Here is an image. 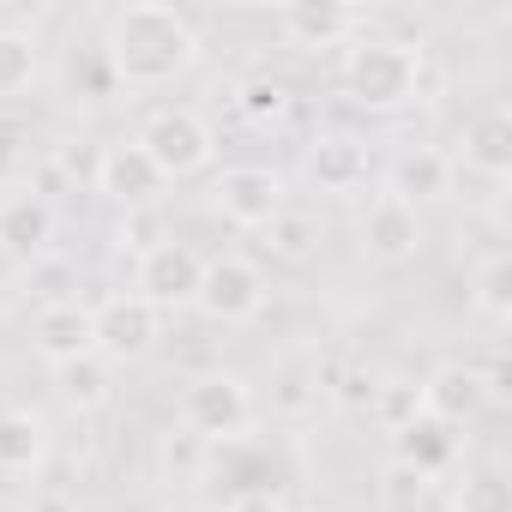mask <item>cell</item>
Listing matches in <instances>:
<instances>
[{
  "label": "cell",
  "instance_id": "14",
  "mask_svg": "<svg viewBox=\"0 0 512 512\" xmlns=\"http://www.w3.org/2000/svg\"><path fill=\"white\" fill-rule=\"evenodd\" d=\"M302 169H308V181L320 193H356L374 175V145L356 139V133H314Z\"/></svg>",
  "mask_w": 512,
  "mask_h": 512
},
{
  "label": "cell",
  "instance_id": "12",
  "mask_svg": "<svg viewBox=\"0 0 512 512\" xmlns=\"http://www.w3.org/2000/svg\"><path fill=\"white\" fill-rule=\"evenodd\" d=\"M362 31V13L356 7H338V0H290L278 7V37L302 55H332V49H350V37Z\"/></svg>",
  "mask_w": 512,
  "mask_h": 512
},
{
  "label": "cell",
  "instance_id": "8",
  "mask_svg": "<svg viewBox=\"0 0 512 512\" xmlns=\"http://www.w3.org/2000/svg\"><path fill=\"white\" fill-rule=\"evenodd\" d=\"M91 187L109 199V205H121V211H151L157 199H163V169L145 157V145L139 139H115V145H103L97 151V163H91Z\"/></svg>",
  "mask_w": 512,
  "mask_h": 512
},
{
  "label": "cell",
  "instance_id": "1",
  "mask_svg": "<svg viewBox=\"0 0 512 512\" xmlns=\"http://www.w3.org/2000/svg\"><path fill=\"white\" fill-rule=\"evenodd\" d=\"M103 67L115 73V85L127 91H163L175 79H187L205 55L199 25L181 7H163V0H133V7H115L103 25Z\"/></svg>",
  "mask_w": 512,
  "mask_h": 512
},
{
  "label": "cell",
  "instance_id": "29",
  "mask_svg": "<svg viewBox=\"0 0 512 512\" xmlns=\"http://www.w3.org/2000/svg\"><path fill=\"white\" fill-rule=\"evenodd\" d=\"M428 482H434V476H422L416 464H404V458H392V464L380 470V500H386L392 512H416V506L428 500Z\"/></svg>",
  "mask_w": 512,
  "mask_h": 512
},
{
  "label": "cell",
  "instance_id": "11",
  "mask_svg": "<svg viewBox=\"0 0 512 512\" xmlns=\"http://www.w3.org/2000/svg\"><path fill=\"white\" fill-rule=\"evenodd\" d=\"M31 350L49 362V368H67L79 356H97V320H91V302L79 296H61V302H43L31 314Z\"/></svg>",
  "mask_w": 512,
  "mask_h": 512
},
{
  "label": "cell",
  "instance_id": "10",
  "mask_svg": "<svg viewBox=\"0 0 512 512\" xmlns=\"http://www.w3.org/2000/svg\"><path fill=\"white\" fill-rule=\"evenodd\" d=\"M356 235H362V260L404 266V260L422 253V211L404 205V199H392V193H374L368 211H362V223H356Z\"/></svg>",
  "mask_w": 512,
  "mask_h": 512
},
{
  "label": "cell",
  "instance_id": "30",
  "mask_svg": "<svg viewBox=\"0 0 512 512\" xmlns=\"http://www.w3.org/2000/svg\"><path fill=\"white\" fill-rule=\"evenodd\" d=\"M157 241H169L157 205H151V211H121V223H115V247H121V253H133V260H139V253H151Z\"/></svg>",
  "mask_w": 512,
  "mask_h": 512
},
{
  "label": "cell",
  "instance_id": "2",
  "mask_svg": "<svg viewBox=\"0 0 512 512\" xmlns=\"http://www.w3.org/2000/svg\"><path fill=\"white\" fill-rule=\"evenodd\" d=\"M338 79H344V91H350L356 109L392 115V109L416 103V91H422V55H416L410 43H398V37H368V31H356L350 49H344Z\"/></svg>",
  "mask_w": 512,
  "mask_h": 512
},
{
  "label": "cell",
  "instance_id": "28",
  "mask_svg": "<svg viewBox=\"0 0 512 512\" xmlns=\"http://www.w3.org/2000/svg\"><path fill=\"white\" fill-rule=\"evenodd\" d=\"M320 404H326V398H320L314 362L284 368V380H278V392H272V410H278V416H308V410H320Z\"/></svg>",
  "mask_w": 512,
  "mask_h": 512
},
{
  "label": "cell",
  "instance_id": "18",
  "mask_svg": "<svg viewBox=\"0 0 512 512\" xmlns=\"http://www.w3.org/2000/svg\"><path fill=\"white\" fill-rule=\"evenodd\" d=\"M392 458H404V464H416L422 476H440V470H452V458H458V428H446V422H434V416H416V422H404L398 434H392Z\"/></svg>",
  "mask_w": 512,
  "mask_h": 512
},
{
  "label": "cell",
  "instance_id": "3",
  "mask_svg": "<svg viewBox=\"0 0 512 512\" xmlns=\"http://www.w3.org/2000/svg\"><path fill=\"white\" fill-rule=\"evenodd\" d=\"M253 422V386L229 368H211V374H193L175 398V428L199 434L205 446L217 440H241Z\"/></svg>",
  "mask_w": 512,
  "mask_h": 512
},
{
  "label": "cell",
  "instance_id": "22",
  "mask_svg": "<svg viewBox=\"0 0 512 512\" xmlns=\"http://www.w3.org/2000/svg\"><path fill=\"white\" fill-rule=\"evenodd\" d=\"M205 470H211V446H205L199 434L169 428V434L157 440V476H163L169 488H199Z\"/></svg>",
  "mask_w": 512,
  "mask_h": 512
},
{
  "label": "cell",
  "instance_id": "5",
  "mask_svg": "<svg viewBox=\"0 0 512 512\" xmlns=\"http://www.w3.org/2000/svg\"><path fill=\"white\" fill-rule=\"evenodd\" d=\"M133 139H139V145H145V157L163 169V181L199 175V169H211V157H217V133H211V121H205L199 109H187V103L151 109V115H145V127H139Z\"/></svg>",
  "mask_w": 512,
  "mask_h": 512
},
{
  "label": "cell",
  "instance_id": "25",
  "mask_svg": "<svg viewBox=\"0 0 512 512\" xmlns=\"http://www.w3.org/2000/svg\"><path fill=\"white\" fill-rule=\"evenodd\" d=\"M290 85L278 79V73H253V79H241L235 85V109H241V121H253V127H278L284 115H290Z\"/></svg>",
  "mask_w": 512,
  "mask_h": 512
},
{
  "label": "cell",
  "instance_id": "21",
  "mask_svg": "<svg viewBox=\"0 0 512 512\" xmlns=\"http://www.w3.org/2000/svg\"><path fill=\"white\" fill-rule=\"evenodd\" d=\"M470 308L488 320V326H506L512 320V253L494 247L488 260L470 272Z\"/></svg>",
  "mask_w": 512,
  "mask_h": 512
},
{
  "label": "cell",
  "instance_id": "15",
  "mask_svg": "<svg viewBox=\"0 0 512 512\" xmlns=\"http://www.w3.org/2000/svg\"><path fill=\"white\" fill-rule=\"evenodd\" d=\"M49 247H55V199H43L31 187L0 199V253L37 266V260H49Z\"/></svg>",
  "mask_w": 512,
  "mask_h": 512
},
{
  "label": "cell",
  "instance_id": "13",
  "mask_svg": "<svg viewBox=\"0 0 512 512\" xmlns=\"http://www.w3.org/2000/svg\"><path fill=\"white\" fill-rule=\"evenodd\" d=\"M416 392H422V416H434L446 428H470L488 410V380L476 362H440V368H428V380Z\"/></svg>",
  "mask_w": 512,
  "mask_h": 512
},
{
  "label": "cell",
  "instance_id": "9",
  "mask_svg": "<svg viewBox=\"0 0 512 512\" xmlns=\"http://www.w3.org/2000/svg\"><path fill=\"white\" fill-rule=\"evenodd\" d=\"M91 320H97V356H103L109 368H115V362H139V356H151L157 338H163V314H157L151 302H139L133 290L91 302Z\"/></svg>",
  "mask_w": 512,
  "mask_h": 512
},
{
  "label": "cell",
  "instance_id": "7",
  "mask_svg": "<svg viewBox=\"0 0 512 512\" xmlns=\"http://www.w3.org/2000/svg\"><path fill=\"white\" fill-rule=\"evenodd\" d=\"M199 272H205V253L169 235V241H157L151 253H139V260H133V296L151 302L157 314L193 308V296H199Z\"/></svg>",
  "mask_w": 512,
  "mask_h": 512
},
{
  "label": "cell",
  "instance_id": "19",
  "mask_svg": "<svg viewBox=\"0 0 512 512\" xmlns=\"http://www.w3.org/2000/svg\"><path fill=\"white\" fill-rule=\"evenodd\" d=\"M49 458V422L37 410H0V476H25Z\"/></svg>",
  "mask_w": 512,
  "mask_h": 512
},
{
  "label": "cell",
  "instance_id": "23",
  "mask_svg": "<svg viewBox=\"0 0 512 512\" xmlns=\"http://www.w3.org/2000/svg\"><path fill=\"white\" fill-rule=\"evenodd\" d=\"M43 79V43L19 25H0V97H25Z\"/></svg>",
  "mask_w": 512,
  "mask_h": 512
},
{
  "label": "cell",
  "instance_id": "16",
  "mask_svg": "<svg viewBox=\"0 0 512 512\" xmlns=\"http://www.w3.org/2000/svg\"><path fill=\"white\" fill-rule=\"evenodd\" d=\"M452 175H458V163L440 145H404L386 163V193L404 199V205H428V199H446L452 193Z\"/></svg>",
  "mask_w": 512,
  "mask_h": 512
},
{
  "label": "cell",
  "instance_id": "33",
  "mask_svg": "<svg viewBox=\"0 0 512 512\" xmlns=\"http://www.w3.org/2000/svg\"><path fill=\"white\" fill-rule=\"evenodd\" d=\"M25 512H79V500H73V494H37Z\"/></svg>",
  "mask_w": 512,
  "mask_h": 512
},
{
  "label": "cell",
  "instance_id": "31",
  "mask_svg": "<svg viewBox=\"0 0 512 512\" xmlns=\"http://www.w3.org/2000/svg\"><path fill=\"white\" fill-rule=\"evenodd\" d=\"M223 512H290V506H284L272 488H241V494H235Z\"/></svg>",
  "mask_w": 512,
  "mask_h": 512
},
{
  "label": "cell",
  "instance_id": "26",
  "mask_svg": "<svg viewBox=\"0 0 512 512\" xmlns=\"http://www.w3.org/2000/svg\"><path fill=\"white\" fill-rule=\"evenodd\" d=\"M452 512H512V488L494 464L482 470H464L458 488H452Z\"/></svg>",
  "mask_w": 512,
  "mask_h": 512
},
{
  "label": "cell",
  "instance_id": "27",
  "mask_svg": "<svg viewBox=\"0 0 512 512\" xmlns=\"http://www.w3.org/2000/svg\"><path fill=\"white\" fill-rule=\"evenodd\" d=\"M368 416H374L386 434H398L404 422H416V416H422V392H416V380H380V386L368 392Z\"/></svg>",
  "mask_w": 512,
  "mask_h": 512
},
{
  "label": "cell",
  "instance_id": "32",
  "mask_svg": "<svg viewBox=\"0 0 512 512\" xmlns=\"http://www.w3.org/2000/svg\"><path fill=\"white\" fill-rule=\"evenodd\" d=\"M25 169V133L19 127H0V175Z\"/></svg>",
  "mask_w": 512,
  "mask_h": 512
},
{
  "label": "cell",
  "instance_id": "24",
  "mask_svg": "<svg viewBox=\"0 0 512 512\" xmlns=\"http://www.w3.org/2000/svg\"><path fill=\"white\" fill-rule=\"evenodd\" d=\"M326 241V223L314 217V211H278L266 229H260V247L272 253V260H308V253Z\"/></svg>",
  "mask_w": 512,
  "mask_h": 512
},
{
  "label": "cell",
  "instance_id": "20",
  "mask_svg": "<svg viewBox=\"0 0 512 512\" xmlns=\"http://www.w3.org/2000/svg\"><path fill=\"white\" fill-rule=\"evenodd\" d=\"M55 392H61L79 416H91V410H103V404L115 398V368H109L103 356H79V362L55 368Z\"/></svg>",
  "mask_w": 512,
  "mask_h": 512
},
{
  "label": "cell",
  "instance_id": "4",
  "mask_svg": "<svg viewBox=\"0 0 512 512\" xmlns=\"http://www.w3.org/2000/svg\"><path fill=\"white\" fill-rule=\"evenodd\" d=\"M266 296H272V284H266L260 260H247V253H211L205 272H199L193 308L211 326H253L266 314Z\"/></svg>",
  "mask_w": 512,
  "mask_h": 512
},
{
  "label": "cell",
  "instance_id": "6",
  "mask_svg": "<svg viewBox=\"0 0 512 512\" xmlns=\"http://www.w3.org/2000/svg\"><path fill=\"white\" fill-rule=\"evenodd\" d=\"M211 211L229 223V229H247V235H260L278 211H290V187L278 169L266 163H229L211 175Z\"/></svg>",
  "mask_w": 512,
  "mask_h": 512
},
{
  "label": "cell",
  "instance_id": "17",
  "mask_svg": "<svg viewBox=\"0 0 512 512\" xmlns=\"http://www.w3.org/2000/svg\"><path fill=\"white\" fill-rule=\"evenodd\" d=\"M458 157H464V169H476L482 181H506L512 175V115L506 109H482V115H470L464 121V133H458Z\"/></svg>",
  "mask_w": 512,
  "mask_h": 512
}]
</instances>
